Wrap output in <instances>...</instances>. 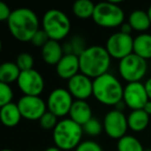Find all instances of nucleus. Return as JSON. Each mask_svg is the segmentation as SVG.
Returning <instances> with one entry per match:
<instances>
[{"mask_svg":"<svg viewBox=\"0 0 151 151\" xmlns=\"http://www.w3.org/2000/svg\"><path fill=\"white\" fill-rule=\"evenodd\" d=\"M120 32H122V33H124V34H128V35H130V33L132 32V26H130L128 23H125V22H124V23L120 26Z\"/></svg>","mask_w":151,"mask_h":151,"instance_id":"473e14b6","label":"nucleus"},{"mask_svg":"<svg viewBox=\"0 0 151 151\" xmlns=\"http://www.w3.org/2000/svg\"><path fill=\"white\" fill-rule=\"evenodd\" d=\"M21 75V69L18 67L16 62L7 61L0 65V83L12 84L17 82Z\"/></svg>","mask_w":151,"mask_h":151,"instance_id":"4be33fe9","label":"nucleus"},{"mask_svg":"<svg viewBox=\"0 0 151 151\" xmlns=\"http://www.w3.org/2000/svg\"><path fill=\"white\" fill-rule=\"evenodd\" d=\"M95 4L90 0H78L73 4V13L78 19L87 20L93 17Z\"/></svg>","mask_w":151,"mask_h":151,"instance_id":"5701e85b","label":"nucleus"},{"mask_svg":"<svg viewBox=\"0 0 151 151\" xmlns=\"http://www.w3.org/2000/svg\"><path fill=\"white\" fill-rule=\"evenodd\" d=\"M56 73L63 80H70L76 75L80 73V60L75 54H67L61 58L56 65Z\"/></svg>","mask_w":151,"mask_h":151,"instance_id":"2eb2a0df","label":"nucleus"},{"mask_svg":"<svg viewBox=\"0 0 151 151\" xmlns=\"http://www.w3.org/2000/svg\"><path fill=\"white\" fill-rule=\"evenodd\" d=\"M14 99L13 89L9 85L0 83V107L9 105Z\"/></svg>","mask_w":151,"mask_h":151,"instance_id":"cd10ccee","label":"nucleus"},{"mask_svg":"<svg viewBox=\"0 0 151 151\" xmlns=\"http://www.w3.org/2000/svg\"><path fill=\"white\" fill-rule=\"evenodd\" d=\"M83 134V126L70 118H63L53 129V141L55 146L62 151H69L81 144Z\"/></svg>","mask_w":151,"mask_h":151,"instance_id":"20e7f679","label":"nucleus"},{"mask_svg":"<svg viewBox=\"0 0 151 151\" xmlns=\"http://www.w3.org/2000/svg\"><path fill=\"white\" fill-rule=\"evenodd\" d=\"M12 13H13V11H11V9L6 3H0V21H7L11 17Z\"/></svg>","mask_w":151,"mask_h":151,"instance_id":"2f4dec72","label":"nucleus"},{"mask_svg":"<svg viewBox=\"0 0 151 151\" xmlns=\"http://www.w3.org/2000/svg\"><path fill=\"white\" fill-rule=\"evenodd\" d=\"M127 23L132 26V30L139 32L146 31L151 26L147 12L141 11V9H137L129 14Z\"/></svg>","mask_w":151,"mask_h":151,"instance_id":"412c9836","label":"nucleus"},{"mask_svg":"<svg viewBox=\"0 0 151 151\" xmlns=\"http://www.w3.org/2000/svg\"><path fill=\"white\" fill-rule=\"evenodd\" d=\"M145 89H146V92L148 94L149 99L151 101V78H149L148 80L145 82Z\"/></svg>","mask_w":151,"mask_h":151,"instance_id":"72a5a7b5","label":"nucleus"},{"mask_svg":"<svg viewBox=\"0 0 151 151\" xmlns=\"http://www.w3.org/2000/svg\"><path fill=\"white\" fill-rule=\"evenodd\" d=\"M21 112L22 118L26 120L35 121L40 120L47 112V103L40 96H28L23 95L17 103Z\"/></svg>","mask_w":151,"mask_h":151,"instance_id":"f8f14e48","label":"nucleus"},{"mask_svg":"<svg viewBox=\"0 0 151 151\" xmlns=\"http://www.w3.org/2000/svg\"><path fill=\"white\" fill-rule=\"evenodd\" d=\"M40 122V127H42L44 129H54L56 127V125L58 124V117L55 116L53 113L47 111L46 113L44 114L42 118L38 120Z\"/></svg>","mask_w":151,"mask_h":151,"instance_id":"bb28decb","label":"nucleus"},{"mask_svg":"<svg viewBox=\"0 0 151 151\" xmlns=\"http://www.w3.org/2000/svg\"><path fill=\"white\" fill-rule=\"evenodd\" d=\"M83 130L86 134L90 137H96L101 134L104 130V125L101 122H99L97 119L92 118L86 124L83 125Z\"/></svg>","mask_w":151,"mask_h":151,"instance_id":"393cba45","label":"nucleus"},{"mask_svg":"<svg viewBox=\"0 0 151 151\" xmlns=\"http://www.w3.org/2000/svg\"><path fill=\"white\" fill-rule=\"evenodd\" d=\"M149 101L145 85L141 82L127 83L123 91V103L132 111L143 110Z\"/></svg>","mask_w":151,"mask_h":151,"instance_id":"ddd939ff","label":"nucleus"},{"mask_svg":"<svg viewBox=\"0 0 151 151\" xmlns=\"http://www.w3.org/2000/svg\"><path fill=\"white\" fill-rule=\"evenodd\" d=\"M103 125L108 137L114 140H119L126 136L128 129L127 117L119 110H111L104 117Z\"/></svg>","mask_w":151,"mask_h":151,"instance_id":"9d476101","label":"nucleus"},{"mask_svg":"<svg viewBox=\"0 0 151 151\" xmlns=\"http://www.w3.org/2000/svg\"><path fill=\"white\" fill-rule=\"evenodd\" d=\"M16 63H17L18 67L21 69V71L33 69V56L31 54H29V53H21V54L18 55L17 59H16Z\"/></svg>","mask_w":151,"mask_h":151,"instance_id":"a878e982","label":"nucleus"},{"mask_svg":"<svg viewBox=\"0 0 151 151\" xmlns=\"http://www.w3.org/2000/svg\"><path fill=\"white\" fill-rule=\"evenodd\" d=\"M69 44H70V46H71L73 54L77 55V56H80V55L87 49L84 40H83L82 37H80V36H73V37L69 40Z\"/></svg>","mask_w":151,"mask_h":151,"instance_id":"c85d7f7f","label":"nucleus"},{"mask_svg":"<svg viewBox=\"0 0 151 151\" xmlns=\"http://www.w3.org/2000/svg\"><path fill=\"white\" fill-rule=\"evenodd\" d=\"M124 87L112 73H105L93 80V95L99 103L116 107L123 101Z\"/></svg>","mask_w":151,"mask_h":151,"instance_id":"7ed1b4c3","label":"nucleus"},{"mask_svg":"<svg viewBox=\"0 0 151 151\" xmlns=\"http://www.w3.org/2000/svg\"><path fill=\"white\" fill-rule=\"evenodd\" d=\"M67 90L76 101H86L93 95V80L80 73L67 81Z\"/></svg>","mask_w":151,"mask_h":151,"instance_id":"4468645a","label":"nucleus"},{"mask_svg":"<svg viewBox=\"0 0 151 151\" xmlns=\"http://www.w3.org/2000/svg\"><path fill=\"white\" fill-rule=\"evenodd\" d=\"M49 40H50V38H49L48 34H47L42 29H40L35 34H34V36L32 37V40L30 42H31L33 46L38 47V48H42Z\"/></svg>","mask_w":151,"mask_h":151,"instance_id":"7c9ffc66","label":"nucleus"},{"mask_svg":"<svg viewBox=\"0 0 151 151\" xmlns=\"http://www.w3.org/2000/svg\"><path fill=\"white\" fill-rule=\"evenodd\" d=\"M17 84L21 92L28 96H40L45 89V80L42 73L34 68L21 71Z\"/></svg>","mask_w":151,"mask_h":151,"instance_id":"9b49d317","label":"nucleus"},{"mask_svg":"<svg viewBox=\"0 0 151 151\" xmlns=\"http://www.w3.org/2000/svg\"><path fill=\"white\" fill-rule=\"evenodd\" d=\"M150 121V116L144 110H134L132 111L127 116L128 128L132 132H142L148 126Z\"/></svg>","mask_w":151,"mask_h":151,"instance_id":"6ab92c4d","label":"nucleus"},{"mask_svg":"<svg viewBox=\"0 0 151 151\" xmlns=\"http://www.w3.org/2000/svg\"><path fill=\"white\" fill-rule=\"evenodd\" d=\"M11 34L21 42H31L34 34L40 30V20L35 13L28 7H19L12 13L7 20Z\"/></svg>","mask_w":151,"mask_h":151,"instance_id":"f257e3e1","label":"nucleus"},{"mask_svg":"<svg viewBox=\"0 0 151 151\" xmlns=\"http://www.w3.org/2000/svg\"><path fill=\"white\" fill-rule=\"evenodd\" d=\"M106 50L111 58L121 59L134 53V38L132 35L124 34L122 32L113 33L106 42Z\"/></svg>","mask_w":151,"mask_h":151,"instance_id":"6e6552de","label":"nucleus"},{"mask_svg":"<svg viewBox=\"0 0 151 151\" xmlns=\"http://www.w3.org/2000/svg\"><path fill=\"white\" fill-rule=\"evenodd\" d=\"M143 110H144L145 112H146L147 114H148L149 116L151 115V101L149 99L148 101H147V104L144 106V108H143Z\"/></svg>","mask_w":151,"mask_h":151,"instance_id":"f704fd0d","label":"nucleus"},{"mask_svg":"<svg viewBox=\"0 0 151 151\" xmlns=\"http://www.w3.org/2000/svg\"><path fill=\"white\" fill-rule=\"evenodd\" d=\"M0 119L6 127H15L20 123L22 119L21 112L17 104L11 103L5 105L0 109Z\"/></svg>","mask_w":151,"mask_h":151,"instance_id":"a211bd4d","label":"nucleus"},{"mask_svg":"<svg viewBox=\"0 0 151 151\" xmlns=\"http://www.w3.org/2000/svg\"><path fill=\"white\" fill-rule=\"evenodd\" d=\"M147 14H148L149 20H150V23H151V5L148 7V9H147Z\"/></svg>","mask_w":151,"mask_h":151,"instance_id":"e433bc0d","label":"nucleus"},{"mask_svg":"<svg viewBox=\"0 0 151 151\" xmlns=\"http://www.w3.org/2000/svg\"><path fill=\"white\" fill-rule=\"evenodd\" d=\"M42 29L48 34L50 40L60 42L70 31V20L59 9H50L42 17Z\"/></svg>","mask_w":151,"mask_h":151,"instance_id":"39448f33","label":"nucleus"},{"mask_svg":"<svg viewBox=\"0 0 151 151\" xmlns=\"http://www.w3.org/2000/svg\"><path fill=\"white\" fill-rule=\"evenodd\" d=\"M1 151H14V150H12V149H2Z\"/></svg>","mask_w":151,"mask_h":151,"instance_id":"4c0bfd02","label":"nucleus"},{"mask_svg":"<svg viewBox=\"0 0 151 151\" xmlns=\"http://www.w3.org/2000/svg\"><path fill=\"white\" fill-rule=\"evenodd\" d=\"M75 151H104V150L99 143L94 142V141L86 140V141H82L81 144L75 149Z\"/></svg>","mask_w":151,"mask_h":151,"instance_id":"c756f323","label":"nucleus"},{"mask_svg":"<svg viewBox=\"0 0 151 151\" xmlns=\"http://www.w3.org/2000/svg\"><path fill=\"white\" fill-rule=\"evenodd\" d=\"M42 58L47 64L55 65L56 66L58 62L64 56L62 45L59 42L50 40L44 47L42 48Z\"/></svg>","mask_w":151,"mask_h":151,"instance_id":"f3484780","label":"nucleus"},{"mask_svg":"<svg viewBox=\"0 0 151 151\" xmlns=\"http://www.w3.org/2000/svg\"><path fill=\"white\" fill-rule=\"evenodd\" d=\"M111 56L105 47H87L86 50L79 56L80 73L94 80L105 73H108L111 65Z\"/></svg>","mask_w":151,"mask_h":151,"instance_id":"f03ea898","label":"nucleus"},{"mask_svg":"<svg viewBox=\"0 0 151 151\" xmlns=\"http://www.w3.org/2000/svg\"><path fill=\"white\" fill-rule=\"evenodd\" d=\"M124 12L115 1H105L95 4L93 21L103 28H116L124 23Z\"/></svg>","mask_w":151,"mask_h":151,"instance_id":"423d86ee","label":"nucleus"},{"mask_svg":"<svg viewBox=\"0 0 151 151\" xmlns=\"http://www.w3.org/2000/svg\"><path fill=\"white\" fill-rule=\"evenodd\" d=\"M73 97L65 88H56L51 91L47 99L48 111L53 113L58 118L68 115L73 104Z\"/></svg>","mask_w":151,"mask_h":151,"instance_id":"1a4fd4ad","label":"nucleus"},{"mask_svg":"<svg viewBox=\"0 0 151 151\" xmlns=\"http://www.w3.org/2000/svg\"><path fill=\"white\" fill-rule=\"evenodd\" d=\"M144 151H151V149H145Z\"/></svg>","mask_w":151,"mask_h":151,"instance_id":"58836bf2","label":"nucleus"},{"mask_svg":"<svg viewBox=\"0 0 151 151\" xmlns=\"http://www.w3.org/2000/svg\"><path fill=\"white\" fill-rule=\"evenodd\" d=\"M69 118L83 126L92 119V109L86 101H75L68 114Z\"/></svg>","mask_w":151,"mask_h":151,"instance_id":"dca6fc26","label":"nucleus"},{"mask_svg":"<svg viewBox=\"0 0 151 151\" xmlns=\"http://www.w3.org/2000/svg\"><path fill=\"white\" fill-rule=\"evenodd\" d=\"M142 143L134 136L126 134L117 141V151H144Z\"/></svg>","mask_w":151,"mask_h":151,"instance_id":"b1692460","label":"nucleus"},{"mask_svg":"<svg viewBox=\"0 0 151 151\" xmlns=\"http://www.w3.org/2000/svg\"><path fill=\"white\" fill-rule=\"evenodd\" d=\"M148 70L147 60L134 53L121 59L118 63V71L124 81L127 83L141 82Z\"/></svg>","mask_w":151,"mask_h":151,"instance_id":"0eeeda50","label":"nucleus"},{"mask_svg":"<svg viewBox=\"0 0 151 151\" xmlns=\"http://www.w3.org/2000/svg\"><path fill=\"white\" fill-rule=\"evenodd\" d=\"M45 151H62V150L59 149L58 147H56V146H51V147H48Z\"/></svg>","mask_w":151,"mask_h":151,"instance_id":"c9c22d12","label":"nucleus"},{"mask_svg":"<svg viewBox=\"0 0 151 151\" xmlns=\"http://www.w3.org/2000/svg\"><path fill=\"white\" fill-rule=\"evenodd\" d=\"M134 53L145 60L151 58V34L141 33L134 38Z\"/></svg>","mask_w":151,"mask_h":151,"instance_id":"aec40b11","label":"nucleus"}]
</instances>
